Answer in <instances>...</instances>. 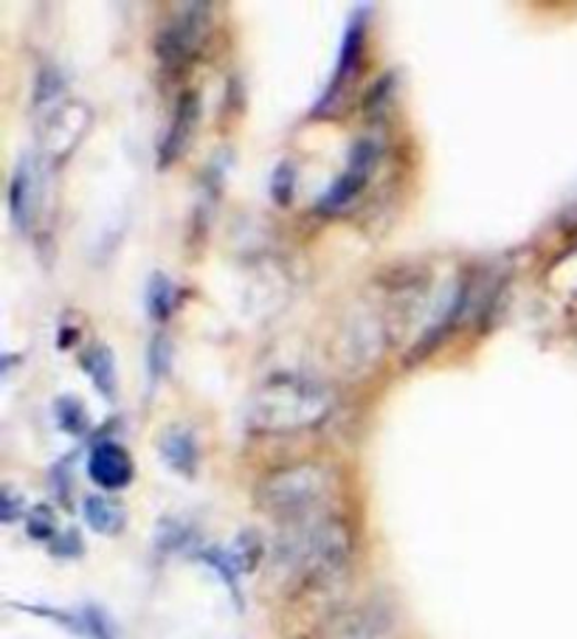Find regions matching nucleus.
<instances>
[{
  "label": "nucleus",
  "mask_w": 577,
  "mask_h": 639,
  "mask_svg": "<svg viewBox=\"0 0 577 639\" xmlns=\"http://www.w3.org/2000/svg\"><path fill=\"white\" fill-rule=\"evenodd\" d=\"M333 412V392L304 375H270L254 392L248 406V428L254 434H296L324 423Z\"/></svg>",
  "instance_id": "1"
},
{
  "label": "nucleus",
  "mask_w": 577,
  "mask_h": 639,
  "mask_svg": "<svg viewBox=\"0 0 577 639\" xmlns=\"http://www.w3.org/2000/svg\"><path fill=\"white\" fill-rule=\"evenodd\" d=\"M352 552L350 530L339 519L296 521L288 539L279 546V555L288 564L290 575L304 583H321L339 575Z\"/></svg>",
  "instance_id": "2"
},
{
  "label": "nucleus",
  "mask_w": 577,
  "mask_h": 639,
  "mask_svg": "<svg viewBox=\"0 0 577 639\" xmlns=\"http://www.w3.org/2000/svg\"><path fill=\"white\" fill-rule=\"evenodd\" d=\"M333 490V473L324 465L301 462L279 468L259 482L257 504L277 519L308 521Z\"/></svg>",
  "instance_id": "3"
},
{
  "label": "nucleus",
  "mask_w": 577,
  "mask_h": 639,
  "mask_svg": "<svg viewBox=\"0 0 577 639\" xmlns=\"http://www.w3.org/2000/svg\"><path fill=\"white\" fill-rule=\"evenodd\" d=\"M212 32V3H186L156 34V57L167 71L195 63L203 40Z\"/></svg>",
  "instance_id": "4"
},
{
  "label": "nucleus",
  "mask_w": 577,
  "mask_h": 639,
  "mask_svg": "<svg viewBox=\"0 0 577 639\" xmlns=\"http://www.w3.org/2000/svg\"><path fill=\"white\" fill-rule=\"evenodd\" d=\"M377 158H381L377 141H372V138L355 141L350 152V161H346V170L327 187V192L321 194L319 203H316V212L333 217V214H341L344 209H350L352 203L364 194V189L370 187Z\"/></svg>",
  "instance_id": "5"
},
{
  "label": "nucleus",
  "mask_w": 577,
  "mask_h": 639,
  "mask_svg": "<svg viewBox=\"0 0 577 639\" xmlns=\"http://www.w3.org/2000/svg\"><path fill=\"white\" fill-rule=\"evenodd\" d=\"M366 32H370V7H361V9H355V14H352L350 23H346V29H344L333 79H330L324 96H321L319 105H316V114L319 116H324L327 110H333L339 102H344L346 90L352 88V82L359 79V71H361V63H364V51H366Z\"/></svg>",
  "instance_id": "6"
},
{
  "label": "nucleus",
  "mask_w": 577,
  "mask_h": 639,
  "mask_svg": "<svg viewBox=\"0 0 577 639\" xmlns=\"http://www.w3.org/2000/svg\"><path fill=\"white\" fill-rule=\"evenodd\" d=\"M197 121H201V96L195 90H183L178 96V105L172 110L170 127H167V136H163L161 147H158V167L167 170L178 158L186 152V147L192 145V136L197 130Z\"/></svg>",
  "instance_id": "7"
},
{
  "label": "nucleus",
  "mask_w": 577,
  "mask_h": 639,
  "mask_svg": "<svg viewBox=\"0 0 577 639\" xmlns=\"http://www.w3.org/2000/svg\"><path fill=\"white\" fill-rule=\"evenodd\" d=\"M88 473L96 488L116 493V490H125L127 484L132 482L136 465H132L130 454H127L119 443L105 439V443H96L94 451H90Z\"/></svg>",
  "instance_id": "8"
},
{
  "label": "nucleus",
  "mask_w": 577,
  "mask_h": 639,
  "mask_svg": "<svg viewBox=\"0 0 577 639\" xmlns=\"http://www.w3.org/2000/svg\"><path fill=\"white\" fill-rule=\"evenodd\" d=\"M9 214L18 232H32L38 214V163L32 156L20 158L9 181Z\"/></svg>",
  "instance_id": "9"
},
{
  "label": "nucleus",
  "mask_w": 577,
  "mask_h": 639,
  "mask_svg": "<svg viewBox=\"0 0 577 639\" xmlns=\"http://www.w3.org/2000/svg\"><path fill=\"white\" fill-rule=\"evenodd\" d=\"M158 451H161L163 462L170 465V470H175L181 477H195L201 451H197L195 434L186 426L163 428V434L158 437Z\"/></svg>",
  "instance_id": "10"
},
{
  "label": "nucleus",
  "mask_w": 577,
  "mask_h": 639,
  "mask_svg": "<svg viewBox=\"0 0 577 639\" xmlns=\"http://www.w3.org/2000/svg\"><path fill=\"white\" fill-rule=\"evenodd\" d=\"M82 372L90 377L94 388L105 401H116L119 392V375H116V355L107 344H90L79 352Z\"/></svg>",
  "instance_id": "11"
},
{
  "label": "nucleus",
  "mask_w": 577,
  "mask_h": 639,
  "mask_svg": "<svg viewBox=\"0 0 577 639\" xmlns=\"http://www.w3.org/2000/svg\"><path fill=\"white\" fill-rule=\"evenodd\" d=\"M82 515H85L90 530L99 535H119L127 524L125 508L107 496H88L82 502Z\"/></svg>",
  "instance_id": "12"
},
{
  "label": "nucleus",
  "mask_w": 577,
  "mask_h": 639,
  "mask_svg": "<svg viewBox=\"0 0 577 639\" xmlns=\"http://www.w3.org/2000/svg\"><path fill=\"white\" fill-rule=\"evenodd\" d=\"M145 305H147V316H150L156 324H167L175 313L178 305V290L175 283L163 270H156V274L147 279V290H145Z\"/></svg>",
  "instance_id": "13"
},
{
  "label": "nucleus",
  "mask_w": 577,
  "mask_h": 639,
  "mask_svg": "<svg viewBox=\"0 0 577 639\" xmlns=\"http://www.w3.org/2000/svg\"><path fill=\"white\" fill-rule=\"evenodd\" d=\"M226 552L239 575H243V572H254L259 558H263V541H259V535L254 533V530H248V533H239Z\"/></svg>",
  "instance_id": "14"
},
{
  "label": "nucleus",
  "mask_w": 577,
  "mask_h": 639,
  "mask_svg": "<svg viewBox=\"0 0 577 639\" xmlns=\"http://www.w3.org/2000/svg\"><path fill=\"white\" fill-rule=\"evenodd\" d=\"M172 358H175V347H172L170 336H167V332H156L150 347H147V372H150L152 383L170 375Z\"/></svg>",
  "instance_id": "15"
},
{
  "label": "nucleus",
  "mask_w": 577,
  "mask_h": 639,
  "mask_svg": "<svg viewBox=\"0 0 577 639\" xmlns=\"http://www.w3.org/2000/svg\"><path fill=\"white\" fill-rule=\"evenodd\" d=\"M54 417H57V426L74 437L85 434V428H88V412L74 395H65L54 403Z\"/></svg>",
  "instance_id": "16"
},
{
  "label": "nucleus",
  "mask_w": 577,
  "mask_h": 639,
  "mask_svg": "<svg viewBox=\"0 0 577 639\" xmlns=\"http://www.w3.org/2000/svg\"><path fill=\"white\" fill-rule=\"evenodd\" d=\"M25 530L38 541H54L57 539V519H54L51 508L38 504V508L29 510V515H25Z\"/></svg>",
  "instance_id": "17"
},
{
  "label": "nucleus",
  "mask_w": 577,
  "mask_h": 639,
  "mask_svg": "<svg viewBox=\"0 0 577 639\" xmlns=\"http://www.w3.org/2000/svg\"><path fill=\"white\" fill-rule=\"evenodd\" d=\"M60 94H63V74L57 68H51V65L40 68L38 82H34V107L49 105Z\"/></svg>",
  "instance_id": "18"
},
{
  "label": "nucleus",
  "mask_w": 577,
  "mask_h": 639,
  "mask_svg": "<svg viewBox=\"0 0 577 639\" xmlns=\"http://www.w3.org/2000/svg\"><path fill=\"white\" fill-rule=\"evenodd\" d=\"M270 194H274V201L279 203V206H288L290 201H293L296 194V167L293 163L282 161L274 170V175H270Z\"/></svg>",
  "instance_id": "19"
},
{
  "label": "nucleus",
  "mask_w": 577,
  "mask_h": 639,
  "mask_svg": "<svg viewBox=\"0 0 577 639\" xmlns=\"http://www.w3.org/2000/svg\"><path fill=\"white\" fill-rule=\"evenodd\" d=\"M201 558L206 561V564L212 566L214 572H217L220 581L226 583L228 589H232V595L237 597V600H239V586H237L239 572L234 569L232 558H228V552H226V550H206V552H201Z\"/></svg>",
  "instance_id": "20"
},
{
  "label": "nucleus",
  "mask_w": 577,
  "mask_h": 639,
  "mask_svg": "<svg viewBox=\"0 0 577 639\" xmlns=\"http://www.w3.org/2000/svg\"><path fill=\"white\" fill-rule=\"evenodd\" d=\"M79 633L90 639H114V631H110V622H107L105 611L99 608L88 606L79 611Z\"/></svg>",
  "instance_id": "21"
},
{
  "label": "nucleus",
  "mask_w": 577,
  "mask_h": 639,
  "mask_svg": "<svg viewBox=\"0 0 577 639\" xmlns=\"http://www.w3.org/2000/svg\"><path fill=\"white\" fill-rule=\"evenodd\" d=\"M377 637V622L370 611H359L355 617L341 626V631H335L333 639H375Z\"/></svg>",
  "instance_id": "22"
},
{
  "label": "nucleus",
  "mask_w": 577,
  "mask_h": 639,
  "mask_svg": "<svg viewBox=\"0 0 577 639\" xmlns=\"http://www.w3.org/2000/svg\"><path fill=\"white\" fill-rule=\"evenodd\" d=\"M51 552L60 555V558H76L82 555V539L76 530H68V533L57 535V539L51 541Z\"/></svg>",
  "instance_id": "23"
},
{
  "label": "nucleus",
  "mask_w": 577,
  "mask_h": 639,
  "mask_svg": "<svg viewBox=\"0 0 577 639\" xmlns=\"http://www.w3.org/2000/svg\"><path fill=\"white\" fill-rule=\"evenodd\" d=\"M23 508H25L23 496H14L12 488H3V496H0V519L7 521V524H12L18 515H23Z\"/></svg>",
  "instance_id": "24"
}]
</instances>
